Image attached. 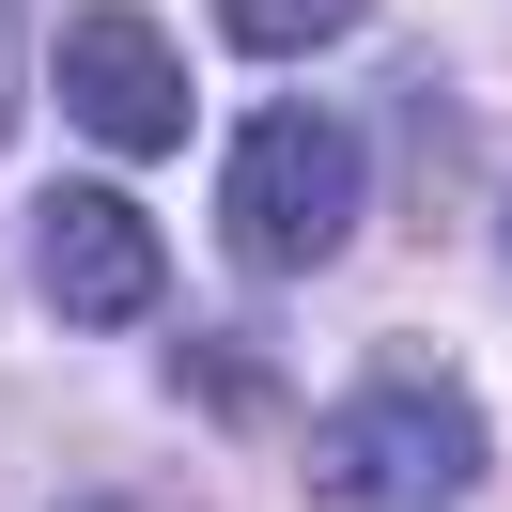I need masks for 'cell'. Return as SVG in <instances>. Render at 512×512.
<instances>
[{
  "mask_svg": "<svg viewBox=\"0 0 512 512\" xmlns=\"http://www.w3.org/2000/svg\"><path fill=\"white\" fill-rule=\"evenodd\" d=\"M481 481V404L450 357H373L311 419V512H450Z\"/></svg>",
  "mask_w": 512,
  "mask_h": 512,
  "instance_id": "obj_1",
  "label": "cell"
},
{
  "mask_svg": "<svg viewBox=\"0 0 512 512\" xmlns=\"http://www.w3.org/2000/svg\"><path fill=\"white\" fill-rule=\"evenodd\" d=\"M357 202H373L357 125H326V109H249V125H233V187H218L233 264L295 280V264H326V249L357 233Z\"/></svg>",
  "mask_w": 512,
  "mask_h": 512,
  "instance_id": "obj_2",
  "label": "cell"
},
{
  "mask_svg": "<svg viewBox=\"0 0 512 512\" xmlns=\"http://www.w3.org/2000/svg\"><path fill=\"white\" fill-rule=\"evenodd\" d=\"M63 125L109 140V156H171V140L202 125L187 109V47H171L140 0H78L63 16Z\"/></svg>",
  "mask_w": 512,
  "mask_h": 512,
  "instance_id": "obj_3",
  "label": "cell"
},
{
  "mask_svg": "<svg viewBox=\"0 0 512 512\" xmlns=\"http://www.w3.org/2000/svg\"><path fill=\"white\" fill-rule=\"evenodd\" d=\"M32 280H47V311H63V326H140V311L171 295V249H156V218H140L125 187H47Z\"/></svg>",
  "mask_w": 512,
  "mask_h": 512,
  "instance_id": "obj_4",
  "label": "cell"
},
{
  "mask_svg": "<svg viewBox=\"0 0 512 512\" xmlns=\"http://www.w3.org/2000/svg\"><path fill=\"white\" fill-rule=\"evenodd\" d=\"M373 0H218V32L233 47H264V63H295V47H342Z\"/></svg>",
  "mask_w": 512,
  "mask_h": 512,
  "instance_id": "obj_5",
  "label": "cell"
},
{
  "mask_svg": "<svg viewBox=\"0 0 512 512\" xmlns=\"http://www.w3.org/2000/svg\"><path fill=\"white\" fill-rule=\"evenodd\" d=\"M187 373H202V404H218V419H249V404H264V388H249V373H264V357H249V342H202V357H187Z\"/></svg>",
  "mask_w": 512,
  "mask_h": 512,
  "instance_id": "obj_6",
  "label": "cell"
},
{
  "mask_svg": "<svg viewBox=\"0 0 512 512\" xmlns=\"http://www.w3.org/2000/svg\"><path fill=\"white\" fill-rule=\"evenodd\" d=\"M16 63H32V47H16V0H0V125H16Z\"/></svg>",
  "mask_w": 512,
  "mask_h": 512,
  "instance_id": "obj_7",
  "label": "cell"
},
{
  "mask_svg": "<svg viewBox=\"0 0 512 512\" xmlns=\"http://www.w3.org/2000/svg\"><path fill=\"white\" fill-rule=\"evenodd\" d=\"M78 512H171V497H78Z\"/></svg>",
  "mask_w": 512,
  "mask_h": 512,
  "instance_id": "obj_8",
  "label": "cell"
},
{
  "mask_svg": "<svg viewBox=\"0 0 512 512\" xmlns=\"http://www.w3.org/2000/svg\"><path fill=\"white\" fill-rule=\"evenodd\" d=\"M497 233H512V218H497Z\"/></svg>",
  "mask_w": 512,
  "mask_h": 512,
  "instance_id": "obj_9",
  "label": "cell"
}]
</instances>
